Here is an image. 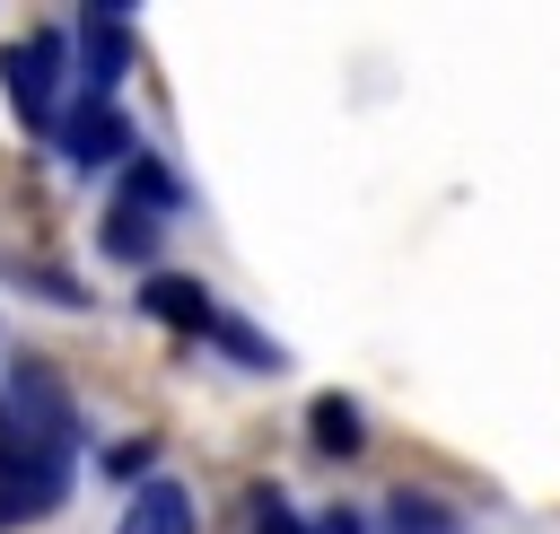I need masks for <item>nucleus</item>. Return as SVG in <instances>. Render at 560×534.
<instances>
[{
    "instance_id": "f257e3e1",
    "label": "nucleus",
    "mask_w": 560,
    "mask_h": 534,
    "mask_svg": "<svg viewBox=\"0 0 560 534\" xmlns=\"http://www.w3.org/2000/svg\"><path fill=\"white\" fill-rule=\"evenodd\" d=\"M70 446H79V411L61 394L52 368H9L0 385V525H35L61 490H70Z\"/></svg>"
},
{
    "instance_id": "f03ea898",
    "label": "nucleus",
    "mask_w": 560,
    "mask_h": 534,
    "mask_svg": "<svg viewBox=\"0 0 560 534\" xmlns=\"http://www.w3.org/2000/svg\"><path fill=\"white\" fill-rule=\"evenodd\" d=\"M61 26H35V35H18L9 53H0V79H9V114L26 123V131H52L61 123Z\"/></svg>"
},
{
    "instance_id": "7ed1b4c3",
    "label": "nucleus",
    "mask_w": 560,
    "mask_h": 534,
    "mask_svg": "<svg viewBox=\"0 0 560 534\" xmlns=\"http://www.w3.org/2000/svg\"><path fill=\"white\" fill-rule=\"evenodd\" d=\"M122 61H131V9H114V0L79 9V96L88 105H105V88L122 79Z\"/></svg>"
},
{
    "instance_id": "20e7f679",
    "label": "nucleus",
    "mask_w": 560,
    "mask_h": 534,
    "mask_svg": "<svg viewBox=\"0 0 560 534\" xmlns=\"http://www.w3.org/2000/svg\"><path fill=\"white\" fill-rule=\"evenodd\" d=\"M52 131H61V158H79V166H114V158H131V149H140V140H131V123L114 114V96H105V105L70 96Z\"/></svg>"
},
{
    "instance_id": "39448f33",
    "label": "nucleus",
    "mask_w": 560,
    "mask_h": 534,
    "mask_svg": "<svg viewBox=\"0 0 560 534\" xmlns=\"http://www.w3.org/2000/svg\"><path fill=\"white\" fill-rule=\"evenodd\" d=\"M140 306H149L158 324H175V333H210V324H219V298H210L201 280H184V271H149Z\"/></svg>"
},
{
    "instance_id": "423d86ee",
    "label": "nucleus",
    "mask_w": 560,
    "mask_h": 534,
    "mask_svg": "<svg viewBox=\"0 0 560 534\" xmlns=\"http://www.w3.org/2000/svg\"><path fill=\"white\" fill-rule=\"evenodd\" d=\"M114 534H201V516H192V490H184V481H140Z\"/></svg>"
},
{
    "instance_id": "0eeeda50",
    "label": "nucleus",
    "mask_w": 560,
    "mask_h": 534,
    "mask_svg": "<svg viewBox=\"0 0 560 534\" xmlns=\"http://www.w3.org/2000/svg\"><path fill=\"white\" fill-rule=\"evenodd\" d=\"M105 254H114V263H149V254H158V210L114 201V219H105Z\"/></svg>"
},
{
    "instance_id": "6e6552de",
    "label": "nucleus",
    "mask_w": 560,
    "mask_h": 534,
    "mask_svg": "<svg viewBox=\"0 0 560 534\" xmlns=\"http://www.w3.org/2000/svg\"><path fill=\"white\" fill-rule=\"evenodd\" d=\"M306 429H315V446H324V455H359V446H368V438H359L368 420H359V403H341V394H315Z\"/></svg>"
},
{
    "instance_id": "1a4fd4ad",
    "label": "nucleus",
    "mask_w": 560,
    "mask_h": 534,
    "mask_svg": "<svg viewBox=\"0 0 560 534\" xmlns=\"http://www.w3.org/2000/svg\"><path fill=\"white\" fill-rule=\"evenodd\" d=\"M385 534H464V525H455L438 499H411V490H394V499H385Z\"/></svg>"
},
{
    "instance_id": "9d476101",
    "label": "nucleus",
    "mask_w": 560,
    "mask_h": 534,
    "mask_svg": "<svg viewBox=\"0 0 560 534\" xmlns=\"http://www.w3.org/2000/svg\"><path fill=\"white\" fill-rule=\"evenodd\" d=\"M122 201H140V210H175L184 193H175V175H166L149 149H131V193H122Z\"/></svg>"
},
{
    "instance_id": "9b49d317",
    "label": "nucleus",
    "mask_w": 560,
    "mask_h": 534,
    "mask_svg": "<svg viewBox=\"0 0 560 534\" xmlns=\"http://www.w3.org/2000/svg\"><path fill=\"white\" fill-rule=\"evenodd\" d=\"M254 534H315V525H298L280 490H254Z\"/></svg>"
},
{
    "instance_id": "f8f14e48",
    "label": "nucleus",
    "mask_w": 560,
    "mask_h": 534,
    "mask_svg": "<svg viewBox=\"0 0 560 534\" xmlns=\"http://www.w3.org/2000/svg\"><path fill=\"white\" fill-rule=\"evenodd\" d=\"M149 455H158V446H149V438H131V446H114V455H105V464H114V473H122V481H131V473H149Z\"/></svg>"
},
{
    "instance_id": "ddd939ff",
    "label": "nucleus",
    "mask_w": 560,
    "mask_h": 534,
    "mask_svg": "<svg viewBox=\"0 0 560 534\" xmlns=\"http://www.w3.org/2000/svg\"><path fill=\"white\" fill-rule=\"evenodd\" d=\"M315 534H359V516H350V508H324V516H315Z\"/></svg>"
}]
</instances>
